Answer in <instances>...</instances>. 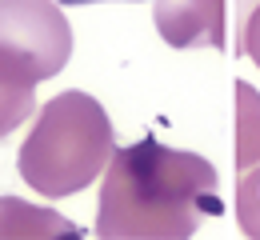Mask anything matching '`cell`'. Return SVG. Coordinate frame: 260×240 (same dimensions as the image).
I'll return each instance as SVG.
<instances>
[{
	"mask_svg": "<svg viewBox=\"0 0 260 240\" xmlns=\"http://www.w3.org/2000/svg\"><path fill=\"white\" fill-rule=\"evenodd\" d=\"M260 0H240V20H244V16H248V12H252V8H256Z\"/></svg>",
	"mask_w": 260,
	"mask_h": 240,
	"instance_id": "cell-11",
	"label": "cell"
},
{
	"mask_svg": "<svg viewBox=\"0 0 260 240\" xmlns=\"http://www.w3.org/2000/svg\"><path fill=\"white\" fill-rule=\"evenodd\" d=\"M0 236H80V228L52 208L0 196Z\"/></svg>",
	"mask_w": 260,
	"mask_h": 240,
	"instance_id": "cell-6",
	"label": "cell"
},
{
	"mask_svg": "<svg viewBox=\"0 0 260 240\" xmlns=\"http://www.w3.org/2000/svg\"><path fill=\"white\" fill-rule=\"evenodd\" d=\"M36 84H40V80H36L16 56L0 52V140L8 136V132H16V128L32 116Z\"/></svg>",
	"mask_w": 260,
	"mask_h": 240,
	"instance_id": "cell-5",
	"label": "cell"
},
{
	"mask_svg": "<svg viewBox=\"0 0 260 240\" xmlns=\"http://www.w3.org/2000/svg\"><path fill=\"white\" fill-rule=\"evenodd\" d=\"M0 52L48 80L72 56V28L56 0H0Z\"/></svg>",
	"mask_w": 260,
	"mask_h": 240,
	"instance_id": "cell-3",
	"label": "cell"
},
{
	"mask_svg": "<svg viewBox=\"0 0 260 240\" xmlns=\"http://www.w3.org/2000/svg\"><path fill=\"white\" fill-rule=\"evenodd\" d=\"M244 52L260 64V4L240 20V56H244Z\"/></svg>",
	"mask_w": 260,
	"mask_h": 240,
	"instance_id": "cell-9",
	"label": "cell"
},
{
	"mask_svg": "<svg viewBox=\"0 0 260 240\" xmlns=\"http://www.w3.org/2000/svg\"><path fill=\"white\" fill-rule=\"evenodd\" d=\"M56 4H68V8H84V4H104V0H56Z\"/></svg>",
	"mask_w": 260,
	"mask_h": 240,
	"instance_id": "cell-10",
	"label": "cell"
},
{
	"mask_svg": "<svg viewBox=\"0 0 260 240\" xmlns=\"http://www.w3.org/2000/svg\"><path fill=\"white\" fill-rule=\"evenodd\" d=\"M260 160V92L236 80V172Z\"/></svg>",
	"mask_w": 260,
	"mask_h": 240,
	"instance_id": "cell-7",
	"label": "cell"
},
{
	"mask_svg": "<svg viewBox=\"0 0 260 240\" xmlns=\"http://www.w3.org/2000/svg\"><path fill=\"white\" fill-rule=\"evenodd\" d=\"M156 28L172 48H220L224 0H156Z\"/></svg>",
	"mask_w": 260,
	"mask_h": 240,
	"instance_id": "cell-4",
	"label": "cell"
},
{
	"mask_svg": "<svg viewBox=\"0 0 260 240\" xmlns=\"http://www.w3.org/2000/svg\"><path fill=\"white\" fill-rule=\"evenodd\" d=\"M204 216H220L216 168L160 140L112 148L104 164L96 236H192Z\"/></svg>",
	"mask_w": 260,
	"mask_h": 240,
	"instance_id": "cell-1",
	"label": "cell"
},
{
	"mask_svg": "<svg viewBox=\"0 0 260 240\" xmlns=\"http://www.w3.org/2000/svg\"><path fill=\"white\" fill-rule=\"evenodd\" d=\"M116 148L112 120L88 92H60L40 108L16 168L40 196H72L96 180Z\"/></svg>",
	"mask_w": 260,
	"mask_h": 240,
	"instance_id": "cell-2",
	"label": "cell"
},
{
	"mask_svg": "<svg viewBox=\"0 0 260 240\" xmlns=\"http://www.w3.org/2000/svg\"><path fill=\"white\" fill-rule=\"evenodd\" d=\"M236 220L244 236H260V160L236 176Z\"/></svg>",
	"mask_w": 260,
	"mask_h": 240,
	"instance_id": "cell-8",
	"label": "cell"
}]
</instances>
